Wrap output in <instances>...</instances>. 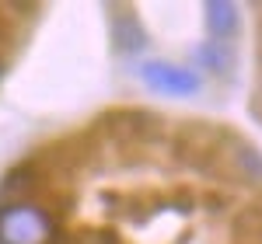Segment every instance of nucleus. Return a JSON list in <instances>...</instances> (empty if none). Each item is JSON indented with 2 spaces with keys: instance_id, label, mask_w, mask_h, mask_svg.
<instances>
[{
  "instance_id": "nucleus-1",
  "label": "nucleus",
  "mask_w": 262,
  "mask_h": 244,
  "mask_svg": "<svg viewBox=\"0 0 262 244\" xmlns=\"http://www.w3.org/2000/svg\"><path fill=\"white\" fill-rule=\"evenodd\" d=\"M56 234L53 216L32 203H11L0 209V244H49Z\"/></svg>"
},
{
  "instance_id": "nucleus-2",
  "label": "nucleus",
  "mask_w": 262,
  "mask_h": 244,
  "mask_svg": "<svg viewBox=\"0 0 262 244\" xmlns=\"http://www.w3.org/2000/svg\"><path fill=\"white\" fill-rule=\"evenodd\" d=\"M140 81L147 84V91H154L161 98H196L203 91V77L196 70L168 60H147L140 66Z\"/></svg>"
},
{
  "instance_id": "nucleus-3",
  "label": "nucleus",
  "mask_w": 262,
  "mask_h": 244,
  "mask_svg": "<svg viewBox=\"0 0 262 244\" xmlns=\"http://www.w3.org/2000/svg\"><path fill=\"white\" fill-rule=\"evenodd\" d=\"M203 14H206V28H210V35L213 42L221 39H231L238 28H242V11L234 7V4H217V0H210V4H203Z\"/></svg>"
},
{
  "instance_id": "nucleus-4",
  "label": "nucleus",
  "mask_w": 262,
  "mask_h": 244,
  "mask_svg": "<svg viewBox=\"0 0 262 244\" xmlns=\"http://www.w3.org/2000/svg\"><path fill=\"white\" fill-rule=\"evenodd\" d=\"M192 60L200 63L206 74H227L231 66H234V56H231V45H224V42H203L196 45V53H192Z\"/></svg>"
},
{
  "instance_id": "nucleus-5",
  "label": "nucleus",
  "mask_w": 262,
  "mask_h": 244,
  "mask_svg": "<svg viewBox=\"0 0 262 244\" xmlns=\"http://www.w3.org/2000/svg\"><path fill=\"white\" fill-rule=\"evenodd\" d=\"M242 164H248V171H252L255 178H262V154H255V150H245Z\"/></svg>"
}]
</instances>
